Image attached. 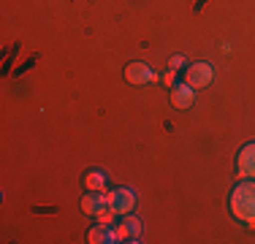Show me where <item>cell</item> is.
<instances>
[{
	"mask_svg": "<svg viewBox=\"0 0 255 244\" xmlns=\"http://www.w3.org/2000/svg\"><path fill=\"white\" fill-rule=\"evenodd\" d=\"M125 225L130 228V236H133V239H138V234H141V223H138V220H133L130 215H125Z\"/></svg>",
	"mask_w": 255,
	"mask_h": 244,
	"instance_id": "cell-11",
	"label": "cell"
},
{
	"mask_svg": "<svg viewBox=\"0 0 255 244\" xmlns=\"http://www.w3.org/2000/svg\"><path fill=\"white\" fill-rule=\"evenodd\" d=\"M236 166H239V176H245V179H255V144L242 146Z\"/></svg>",
	"mask_w": 255,
	"mask_h": 244,
	"instance_id": "cell-5",
	"label": "cell"
},
{
	"mask_svg": "<svg viewBox=\"0 0 255 244\" xmlns=\"http://www.w3.org/2000/svg\"><path fill=\"white\" fill-rule=\"evenodd\" d=\"M125 82L141 87V84H147V82H157V73L149 68L147 63H130V65H125Z\"/></svg>",
	"mask_w": 255,
	"mask_h": 244,
	"instance_id": "cell-4",
	"label": "cell"
},
{
	"mask_svg": "<svg viewBox=\"0 0 255 244\" xmlns=\"http://www.w3.org/2000/svg\"><path fill=\"white\" fill-rule=\"evenodd\" d=\"M84 187H87V190L106 193V174H103V171H90V174L84 176Z\"/></svg>",
	"mask_w": 255,
	"mask_h": 244,
	"instance_id": "cell-9",
	"label": "cell"
},
{
	"mask_svg": "<svg viewBox=\"0 0 255 244\" xmlns=\"http://www.w3.org/2000/svg\"><path fill=\"white\" fill-rule=\"evenodd\" d=\"M171 103L177 109H190L193 103H196V90L190 87V84H174V90H171Z\"/></svg>",
	"mask_w": 255,
	"mask_h": 244,
	"instance_id": "cell-6",
	"label": "cell"
},
{
	"mask_svg": "<svg viewBox=\"0 0 255 244\" xmlns=\"http://www.w3.org/2000/svg\"><path fill=\"white\" fill-rule=\"evenodd\" d=\"M163 82H166V84H174V71H168V73H166V79H163Z\"/></svg>",
	"mask_w": 255,
	"mask_h": 244,
	"instance_id": "cell-13",
	"label": "cell"
},
{
	"mask_svg": "<svg viewBox=\"0 0 255 244\" xmlns=\"http://www.w3.org/2000/svg\"><path fill=\"white\" fill-rule=\"evenodd\" d=\"M182 65H185V57H182V54H174V57L168 60V68H171V71H179Z\"/></svg>",
	"mask_w": 255,
	"mask_h": 244,
	"instance_id": "cell-12",
	"label": "cell"
},
{
	"mask_svg": "<svg viewBox=\"0 0 255 244\" xmlns=\"http://www.w3.org/2000/svg\"><path fill=\"white\" fill-rule=\"evenodd\" d=\"M106 204L117 212V217H125L136 206V195H133V190H128V187H117V190L106 193Z\"/></svg>",
	"mask_w": 255,
	"mask_h": 244,
	"instance_id": "cell-2",
	"label": "cell"
},
{
	"mask_svg": "<svg viewBox=\"0 0 255 244\" xmlns=\"http://www.w3.org/2000/svg\"><path fill=\"white\" fill-rule=\"evenodd\" d=\"M212 79H215V68L209 63H193L190 68L185 71V82L190 84L193 90H201V87H209Z\"/></svg>",
	"mask_w": 255,
	"mask_h": 244,
	"instance_id": "cell-3",
	"label": "cell"
},
{
	"mask_svg": "<svg viewBox=\"0 0 255 244\" xmlns=\"http://www.w3.org/2000/svg\"><path fill=\"white\" fill-rule=\"evenodd\" d=\"M106 193H98V190H87V195H82V212L84 215H98L101 209H106Z\"/></svg>",
	"mask_w": 255,
	"mask_h": 244,
	"instance_id": "cell-7",
	"label": "cell"
},
{
	"mask_svg": "<svg viewBox=\"0 0 255 244\" xmlns=\"http://www.w3.org/2000/svg\"><path fill=\"white\" fill-rule=\"evenodd\" d=\"M231 212L236 220L255 225V179H245L231 193Z\"/></svg>",
	"mask_w": 255,
	"mask_h": 244,
	"instance_id": "cell-1",
	"label": "cell"
},
{
	"mask_svg": "<svg viewBox=\"0 0 255 244\" xmlns=\"http://www.w3.org/2000/svg\"><path fill=\"white\" fill-rule=\"evenodd\" d=\"M114 215H117V212H114L112 206H106V209H101L95 217H98V223H101V225H109V228H112V223H114Z\"/></svg>",
	"mask_w": 255,
	"mask_h": 244,
	"instance_id": "cell-10",
	"label": "cell"
},
{
	"mask_svg": "<svg viewBox=\"0 0 255 244\" xmlns=\"http://www.w3.org/2000/svg\"><path fill=\"white\" fill-rule=\"evenodd\" d=\"M87 242L90 244H112V242H117V236H114V231L109 228V225H95V228H90V234H87Z\"/></svg>",
	"mask_w": 255,
	"mask_h": 244,
	"instance_id": "cell-8",
	"label": "cell"
}]
</instances>
